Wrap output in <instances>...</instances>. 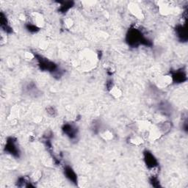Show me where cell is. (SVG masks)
Instances as JSON below:
<instances>
[{
	"instance_id": "6da1fadb",
	"label": "cell",
	"mask_w": 188,
	"mask_h": 188,
	"mask_svg": "<svg viewBox=\"0 0 188 188\" xmlns=\"http://www.w3.org/2000/svg\"><path fill=\"white\" fill-rule=\"evenodd\" d=\"M31 19H32V24L38 27V29H41L44 26L45 21L43 16L39 13H33L31 14Z\"/></svg>"
},
{
	"instance_id": "7a4b0ae2",
	"label": "cell",
	"mask_w": 188,
	"mask_h": 188,
	"mask_svg": "<svg viewBox=\"0 0 188 188\" xmlns=\"http://www.w3.org/2000/svg\"><path fill=\"white\" fill-rule=\"evenodd\" d=\"M172 82V76H171V75H165V76H161L158 78L157 82H156V85L159 87L163 88V87H167L170 84H171Z\"/></svg>"
},
{
	"instance_id": "3957f363",
	"label": "cell",
	"mask_w": 188,
	"mask_h": 188,
	"mask_svg": "<svg viewBox=\"0 0 188 188\" xmlns=\"http://www.w3.org/2000/svg\"><path fill=\"white\" fill-rule=\"evenodd\" d=\"M129 10L131 11L132 14L134 15L137 19H143L144 18L142 10L140 8V7L138 6V5H134V4H132V5H130V6L129 7Z\"/></svg>"
},
{
	"instance_id": "277c9868",
	"label": "cell",
	"mask_w": 188,
	"mask_h": 188,
	"mask_svg": "<svg viewBox=\"0 0 188 188\" xmlns=\"http://www.w3.org/2000/svg\"><path fill=\"white\" fill-rule=\"evenodd\" d=\"M146 153L147 154H145V162H146V164H147L148 167H150L151 168H154V167L157 166L156 165V159L154 157L153 155L149 153V152H146Z\"/></svg>"
},
{
	"instance_id": "5b68a950",
	"label": "cell",
	"mask_w": 188,
	"mask_h": 188,
	"mask_svg": "<svg viewBox=\"0 0 188 188\" xmlns=\"http://www.w3.org/2000/svg\"><path fill=\"white\" fill-rule=\"evenodd\" d=\"M109 93L115 98H119L122 95V91L116 85L111 86L110 89H109Z\"/></svg>"
},
{
	"instance_id": "8992f818",
	"label": "cell",
	"mask_w": 188,
	"mask_h": 188,
	"mask_svg": "<svg viewBox=\"0 0 188 188\" xmlns=\"http://www.w3.org/2000/svg\"><path fill=\"white\" fill-rule=\"evenodd\" d=\"M101 136L105 140H110L113 138V134H112V132H110L109 130H105L101 133Z\"/></svg>"
},
{
	"instance_id": "52a82bcc",
	"label": "cell",
	"mask_w": 188,
	"mask_h": 188,
	"mask_svg": "<svg viewBox=\"0 0 188 188\" xmlns=\"http://www.w3.org/2000/svg\"><path fill=\"white\" fill-rule=\"evenodd\" d=\"M129 141L131 143L134 144V145H139L143 143V138H140V137H139V136L132 137V138H130Z\"/></svg>"
},
{
	"instance_id": "ba28073f",
	"label": "cell",
	"mask_w": 188,
	"mask_h": 188,
	"mask_svg": "<svg viewBox=\"0 0 188 188\" xmlns=\"http://www.w3.org/2000/svg\"><path fill=\"white\" fill-rule=\"evenodd\" d=\"M73 24H74V21L71 19H66L65 20V26L67 28H70V27H72Z\"/></svg>"
},
{
	"instance_id": "9c48e42d",
	"label": "cell",
	"mask_w": 188,
	"mask_h": 188,
	"mask_svg": "<svg viewBox=\"0 0 188 188\" xmlns=\"http://www.w3.org/2000/svg\"><path fill=\"white\" fill-rule=\"evenodd\" d=\"M6 42H7L6 34H5V35H1V39H0V43H1V45H4L5 43H6Z\"/></svg>"
},
{
	"instance_id": "30bf717a",
	"label": "cell",
	"mask_w": 188,
	"mask_h": 188,
	"mask_svg": "<svg viewBox=\"0 0 188 188\" xmlns=\"http://www.w3.org/2000/svg\"><path fill=\"white\" fill-rule=\"evenodd\" d=\"M34 54L30 53V52H27L25 54V58L27 59V60H32V59L34 58Z\"/></svg>"
}]
</instances>
